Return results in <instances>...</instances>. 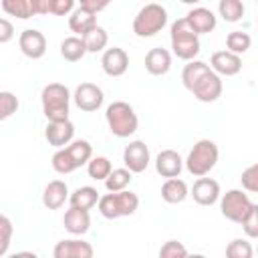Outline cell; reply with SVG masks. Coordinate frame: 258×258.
I'll return each instance as SVG.
<instances>
[{
  "label": "cell",
  "mask_w": 258,
  "mask_h": 258,
  "mask_svg": "<svg viewBox=\"0 0 258 258\" xmlns=\"http://www.w3.org/2000/svg\"><path fill=\"white\" fill-rule=\"evenodd\" d=\"M93 157V147L87 139H73L64 147H58L56 153L52 155L50 163L52 169L60 175H67L81 165H87V161Z\"/></svg>",
  "instance_id": "2"
},
{
  "label": "cell",
  "mask_w": 258,
  "mask_h": 258,
  "mask_svg": "<svg viewBox=\"0 0 258 258\" xmlns=\"http://www.w3.org/2000/svg\"><path fill=\"white\" fill-rule=\"evenodd\" d=\"M183 169V159L173 149H163L155 157V171L161 177H177Z\"/></svg>",
  "instance_id": "19"
},
{
  "label": "cell",
  "mask_w": 258,
  "mask_h": 258,
  "mask_svg": "<svg viewBox=\"0 0 258 258\" xmlns=\"http://www.w3.org/2000/svg\"><path fill=\"white\" fill-rule=\"evenodd\" d=\"M210 69L220 77H234L242 71V58L230 50H218L210 58Z\"/></svg>",
  "instance_id": "13"
},
{
  "label": "cell",
  "mask_w": 258,
  "mask_h": 258,
  "mask_svg": "<svg viewBox=\"0 0 258 258\" xmlns=\"http://www.w3.org/2000/svg\"><path fill=\"white\" fill-rule=\"evenodd\" d=\"M123 163L131 173H141L147 169L149 165V147L145 145V141L135 139L129 145H125L123 149Z\"/></svg>",
  "instance_id": "10"
},
{
  "label": "cell",
  "mask_w": 258,
  "mask_h": 258,
  "mask_svg": "<svg viewBox=\"0 0 258 258\" xmlns=\"http://www.w3.org/2000/svg\"><path fill=\"white\" fill-rule=\"evenodd\" d=\"M75 10V0H50V12L54 16H67Z\"/></svg>",
  "instance_id": "39"
},
{
  "label": "cell",
  "mask_w": 258,
  "mask_h": 258,
  "mask_svg": "<svg viewBox=\"0 0 258 258\" xmlns=\"http://www.w3.org/2000/svg\"><path fill=\"white\" fill-rule=\"evenodd\" d=\"M107 191H121L131 183V171L127 167H119V169H111V173L103 179Z\"/></svg>",
  "instance_id": "30"
},
{
  "label": "cell",
  "mask_w": 258,
  "mask_h": 258,
  "mask_svg": "<svg viewBox=\"0 0 258 258\" xmlns=\"http://www.w3.org/2000/svg\"><path fill=\"white\" fill-rule=\"evenodd\" d=\"M252 206H254V202L242 189H228L224 196H220V212L226 220H230L234 224H240Z\"/></svg>",
  "instance_id": "9"
},
{
  "label": "cell",
  "mask_w": 258,
  "mask_h": 258,
  "mask_svg": "<svg viewBox=\"0 0 258 258\" xmlns=\"http://www.w3.org/2000/svg\"><path fill=\"white\" fill-rule=\"evenodd\" d=\"M18 97L10 91H0V121L10 119L18 111Z\"/></svg>",
  "instance_id": "33"
},
{
  "label": "cell",
  "mask_w": 258,
  "mask_h": 258,
  "mask_svg": "<svg viewBox=\"0 0 258 258\" xmlns=\"http://www.w3.org/2000/svg\"><path fill=\"white\" fill-rule=\"evenodd\" d=\"M73 99H75V105H77L81 111L93 113V111H97V109L103 105V99H105V97H103V89L97 87L95 83H81V85L75 89Z\"/></svg>",
  "instance_id": "11"
},
{
  "label": "cell",
  "mask_w": 258,
  "mask_h": 258,
  "mask_svg": "<svg viewBox=\"0 0 258 258\" xmlns=\"http://www.w3.org/2000/svg\"><path fill=\"white\" fill-rule=\"evenodd\" d=\"M218 12L226 22H238V20H242L246 8H244L242 0H220Z\"/></svg>",
  "instance_id": "29"
},
{
  "label": "cell",
  "mask_w": 258,
  "mask_h": 258,
  "mask_svg": "<svg viewBox=\"0 0 258 258\" xmlns=\"http://www.w3.org/2000/svg\"><path fill=\"white\" fill-rule=\"evenodd\" d=\"M111 169H113L111 161H109L107 157H103V155L91 157V159L87 161V173H89L91 179H105V177L111 173Z\"/></svg>",
  "instance_id": "32"
},
{
  "label": "cell",
  "mask_w": 258,
  "mask_h": 258,
  "mask_svg": "<svg viewBox=\"0 0 258 258\" xmlns=\"http://www.w3.org/2000/svg\"><path fill=\"white\" fill-rule=\"evenodd\" d=\"M191 198L200 206H214L220 200V183L212 177H198L191 187Z\"/></svg>",
  "instance_id": "16"
},
{
  "label": "cell",
  "mask_w": 258,
  "mask_h": 258,
  "mask_svg": "<svg viewBox=\"0 0 258 258\" xmlns=\"http://www.w3.org/2000/svg\"><path fill=\"white\" fill-rule=\"evenodd\" d=\"M0 2H2V10L8 16L20 18V20H28L34 16L32 0H0Z\"/></svg>",
  "instance_id": "28"
},
{
  "label": "cell",
  "mask_w": 258,
  "mask_h": 258,
  "mask_svg": "<svg viewBox=\"0 0 258 258\" xmlns=\"http://www.w3.org/2000/svg\"><path fill=\"white\" fill-rule=\"evenodd\" d=\"M101 67H103L105 75H109V77H123L129 69V56L119 46L105 48V52L101 56Z\"/></svg>",
  "instance_id": "14"
},
{
  "label": "cell",
  "mask_w": 258,
  "mask_h": 258,
  "mask_svg": "<svg viewBox=\"0 0 258 258\" xmlns=\"http://www.w3.org/2000/svg\"><path fill=\"white\" fill-rule=\"evenodd\" d=\"M99 212L107 220H117L123 216H131L139 208V198L137 194L129 191L127 187L121 191H109L105 196H99Z\"/></svg>",
  "instance_id": "3"
},
{
  "label": "cell",
  "mask_w": 258,
  "mask_h": 258,
  "mask_svg": "<svg viewBox=\"0 0 258 258\" xmlns=\"http://www.w3.org/2000/svg\"><path fill=\"white\" fill-rule=\"evenodd\" d=\"M105 119H107L109 131L121 139L133 135L137 131V125H139L135 109L125 101H113L105 111Z\"/></svg>",
  "instance_id": "5"
},
{
  "label": "cell",
  "mask_w": 258,
  "mask_h": 258,
  "mask_svg": "<svg viewBox=\"0 0 258 258\" xmlns=\"http://www.w3.org/2000/svg\"><path fill=\"white\" fill-rule=\"evenodd\" d=\"M240 224H242V230L246 232L248 238H256L258 236V206L256 204L250 208V212L242 218Z\"/></svg>",
  "instance_id": "37"
},
{
  "label": "cell",
  "mask_w": 258,
  "mask_h": 258,
  "mask_svg": "<svg viewBox=\"0 0 258 258\" xmlns=\"http://www.w3.org/2000/svg\"><path fill=\"white\" fill-rule=\"evenodd\" d=\"M44 137L48 141V145L52 147H64L67 143L73 141L75 137V125L71 123V119H60V121H48L46 129H44Z\"/></svg>",
  "instance_id": "15"
},
{
  "label": "cell",
  "mask_w": 258,
  "mask_h": 258,
  "mask_svg": "<svg viewBox=\"0 0 258 258\" xmlns=\"http://www.w3.org/2000/svg\"><path fill=\"white\" fill-rule=\"evenodd\" d=\"M169 38H171V50L177 58L191 60V58L198 56V52H200V34H196L189 28L185 18H177L171 24Z\"/></svg>",
  "instance_id": "7"
},
{
  "label": "cell",
  "mask_w": 258,
  "mask_h": 258,
  "mask_svg": "<svg viewBox=\"0 0 258 258\" xmlns=\"http://www.w3.org/2000/svg\"><path fill=\"white\" fill-rule=\"evenodd\" d=\"M69 200V185L62 179H52L46 183L44 191H42V204L48 210H58L64 206V202Z\"/></svg>",
  "instance_id": "21"
},
{
  "label": "cell",
  "mask_w": 258,
  "mask_h": 258,
  "mask_svg": "<svg viewBox=\"0 0 258 258\" xmlns=\"http://www.w3.org/2000/svg\"><path fill=\"white\" fill-rule=\"evenodd\" d=\"M83 38V42H85V48H87V52H101V50H105L107 48V42H109V34H107V30L103 28V26H93L87 34H83L81 36Z\"/></svg>",
  "instance_id": "27"
},
{
  "label": "cell",
  "mask_w": 258,
  "mask_h": 258,
  "mask_svg": "<svg viewBox=\"0 0 258 258\" xmlns=\"http://www.w3.org/2000/svg\"><path fill=\"white\" fill-rule=\"evenodd\" d=\"M93 26H97V14L95 12H91V10L83 8V6H79V8H75L71 12V16H69V28L77 36L87 34Z\"/></svg>",
  "instance_id": "23"
},
{
  "label": "cell",
  "mask_w": 258,
  "mask_h": 258,
  "mask_svg": "<svg viewBox=\"0 0 258 258\" xmlns=\"http://www.w3.org/2000/svg\"><path fill=\"white\" fill-rule=\"evenodd\" d=\"M159 256L161 258H185L187 256V248L177 240H167L159 248Z\"/></svg>",
  "instance_id": "36"
},
{
  "label": "cell",
  "mask_w": 258,
  "mask_h": 258,
  "mask_svg": "<svg viewBox=\"0 0 258 258\" xmlns=\"http://www.w3.org/2000/svg\"><path fill=\"white\" fill-rule=\"evenodd\" d=\"M179 2H183V4H198V2H202V0H179Z\"/></svg>",
  "instance_id": "43"
},
{
  "label": "cell",
  "mask_w": 258,
  "mask_h": 258,
  "mask_svg": "<svg viewBox=\"0 0 258 258\" xmlns=\"http://www.w3.org/2000/svg\"><path fill=\"white\" fill-rule=\"evenodd\" d=\"M12 234H14V226H12L10 218L4 216V214H0V256H4L8 252Z\"/></svg>",
  "instance_id": "35"
},
{
  "label": "cell",
  "mask_w": 258,
  "mask_h": 258,
  "mask_svg": "<svg viewBox=\"0 0 258 258\" xmlns=\"http://www.w3.org/2000/svg\"><path fill=\"white\" fill-rule=\"evenodd\" d=\"M226 256L228 258H252V246L248 240L236 238L226 246Z\"/></svg>",
  "instance_id": "34"
},
{
  "label": "cell",
  "mask_w": 258,
  "mask_h": 258,
  "mask_svg": "<svg viewBox=\"0 0 258 258\" xmlns=\"http://www.w3.org/2000/svg\"><path fill=\"white\" fill-rule=\"evenodd\" d=\"M181 83L183 87L202 103H214L220 99L224 85L220 75H216L210 64H206L204 60H187V64L181 71Z\"/></svg>",
  "instance_id": "1"
},
{
  "label": "cell",
  "mask_w": 258,
  "mask_h": 258,
  "mask_svg": "<svg viewBox=\"0 0 258 258\" xmlns=\"http://www.w3.org/2000/svg\"><path fill=\"white\" fill-rule=\"evenodd\" d=\"M42 113L48 121H60L69 119V105H71V91L62 83H48L42 93Z\"/></svg>",
  "instance_id": "4"
},
{
  "label": "cell",
  "mask_w": 258,
  "mask_h": 258,
  "mask_svg": "<svg viewBox=\"0 0 258 258\" xmlns=\"http://www.w3.org/2000/svg\"><path fill=\"white\" fill-rule=\"evenodd\" d=\"M187 196H189L187 183L183 179H179V175L177 177H167L161 185V198L167 204H181Z\"/></svg>",
  "instance_id": "24"
},
{
  "label": "cell",
  "mask_w": 258,
  "mask_h": 258,
  "mask_svg": "<svg viewBox=\"0 0 258 258\" xmlns=\"http://www.w3.org/2000/svg\"><path fill=\"white\" fill-rule=\"evenodd\" d=\"M113 0H79V6H83V8H87V10H91V12H101V10H105L109 4H111Z\"/></svg>",
  "instance_id": "41"
},
{
  "label": "cell",
  "mask_w": 258,
  "mask_h": 258,
  "mask_svg": "<svg viewBox=\"0 0 258 258\" xmlns=\"http://www.w3.org/2000/svg\"><path fill=\"white\" fill-rule=\"evenodd\" d=\"M14 38V26L10 20L0 18V44H6Z\"/></svg>",
  "instance_id": "40"
},
{
  "label": "cell",
  "mask_w": 258,
  "mask_h": 258,
  "mask_svg": "<svg viewBox=\"0 0 258 258\" xmlns=\"http://www.w3.org/2000/svg\"><path fill=\"white\" fill-rule=\"evenodd\" d=\"M171 69V54L169 50L157 46V48H151L147 54H145V71L153 77H161L165 75L167 71Z\"/></svg>",
  "instance_id": "22"
},
{
  "label": "cell",
  "mask_w": 258,
  "mask_h": 258,
  "mask_svg": "<svg viewBox=\"0 0 258 258\" xmlns=\"http://www.w3.org/2000/svg\"><path fill=\"white\" fill-rule=\"evenodd\" d=\"M165 24H167V10L157 2H149L133 18V32L139 38H149L161 32Z\"/></svg>",
  "instance_id": "8"
},
{
  "label": "cell",
  "mask_w": 258,
  "mask_h": 258,
  "mask_svg": "<svg viewBox=\"0 0 258 258\" xmlns=\"http://www.w3.org/2000/svg\"><path fill=\"white\" fill-rule=\"evenodd\" d=\"M218 157H220V151H218V145L212 141V139H200L187 153L185 157V169L196 175V177H202V175H208L216 163H218Z\"/></svg>",
  "instance_id": "6"
},
{
  "label": "cell",
  "mask_w": 258,
  "mask_h": 258,
  "mask_svg": "<svg viewBox=\"0 0 258 258\" xmlns=\"http://www.w3.org/2000/svg\"><path fill=\"white\" fill-rule=\"evenodd\" d=\"M242 187L246 189V191H250V194H256L258 191V165L256 163H252V165H248L244 171H242Z\"/></svg>",
  "instance_id": "38"
},
{
  "label": "cell",
  "mask_w": 258,
  "mask_h": 258,
  "mask_svg": "<svg viewBox=\"0 0 258 258\" xmlns=\"http://www.w3.org/2000/svg\"><path fill=\"white\" fill-rule=\"evenodd\" d=\"M87 54V48H85V42L81 36H67L62 42H60V56L69 62H77L81 60L83 56Z\"/></svg>",
  "instance_id": "26"
},
{
  "label": "cell",
  "mask_w": 258,
  "mask_h": 258,
  "mask_svg": "<svg viewBox=\"0 0 258 258\" xmlns=\"http://www.w3.org/2000/svg\"><path fill=\"white\" fill-rule=\"evenodd\" d=\"M62 224H64V230H67L69 234H73V236H83V234H87L89 228H91L89 210H81V208L71 206V208L64 212Z\"/></svg>",
  "instance_id": "20"
},
{
  "label": "cell",
  "mask_w": 258,
  "mask_h": 258,
  "mask_svg": "<svg viewBox=\"0 0 258 258\" xmlns=\"http://www.w3.org/2000/svg\"><path fill=\"white\" fill-rule=\"evenodd\" d=\"M185 20H187L189 28H191L196 34H208V32H212V30L216 28V24H218L216 14H214L210 8H204V6L191 8V10L187 12Z\"/></svg>",
  "instance_id": "18"
},
{
  "label": "cell",
  "mask_w": 258,
  "mask_h": 258,
  "mask_svg": "<svg viewBox=\"0 0 258 258\" xmlns=\"http://www.w3.org/2000/svg\"><path fill=\"white\" fill-rule=\"evenodd\" d=\"M18 46H20V50H22L24 56H28L32 60H38L46 52V38H44V34L40 30L26 28L18 36Z\"/></svg>",
  "instance_id": "12"
},
{
  "label": "cell",
  "mask_w": 258,
  "mask_h": 258,
  "mask_svg": "<svg viewBox=\"0 0 258 258\" xmlns=\"http://www.w3.org/2000/svg\"><path fill=\"white\" fill-rule=\"evenodd\" d=\"M252 44V38L248 32H242V30H234L226 36V50L230 52H236V54H244Z\"/></svg>",
  "instance_id": "31"
},
{
  "label": "cell",
  "mask_w": 258,
  "mask_h": 258,
  "mask_svg": "<svg viewBox=\"0 0 258 258\" xmlns=\"http://www.w3.org/2000/svg\"><path fill=\"white\" fill-rule=\"evenodd\" d=\"M93 254H95L93 246L79 238L60 240V242H56V246L52 250L54 258H91Z\"/></svg>",
  "instance_id": "17"
},
{
  "label": "cell",
  "mask_w": 258,
  "mask_h": 258,
  "mask_svg": "<svg viewBox=\"0 0 258 258\" xmlns=\"http://www.w3.org/2000/svg\"><path fill=\"white\" fill-rule=\"evenodd\" d=\"M69 202H71V206H75V208L91 210V208H95L97 202H99V191H97V187H93V185H81V187H77V189L69 196Z\"/></svg>",
  "instance_id": "25"
},
{
  "label": "cell",
  "mask_w": 258,
  "mask_h": 258,
  "mask_svg": "<svg viewBox=\"0 0 258 258\" xmlns=\"http://www.w3.org/2000/svg\"><path fill=\"white\" fill-rule=\"evenodd\" d=\"M34 14H48L50 12V0H32Z\"/></svg>",
  "instance_id": "42"
}]
</instances>
